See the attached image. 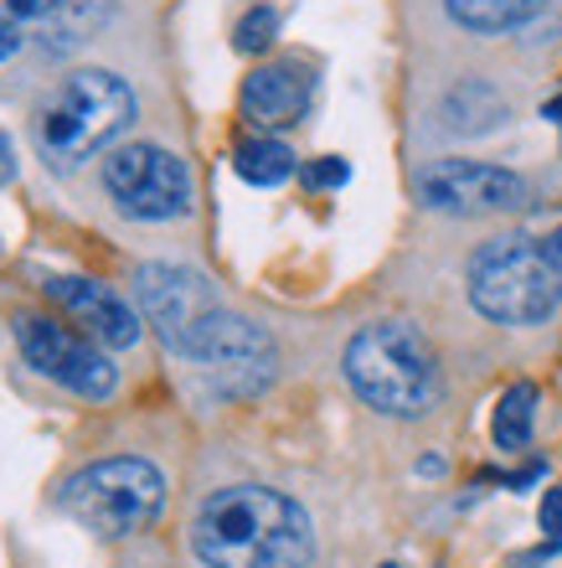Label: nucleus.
<instances>
[{
	"label": "nucleus",
	"instance_id": "f257e3e1",
	"mask_svg": "<svg viewBox=\"0 0 562 568\" xmlns=\"http://www.w3.org/2000/svg\"><path fill=\"white\" fill-rule=\"evenodd\" d=\"M192 548L207 568H310L315 523L274 486H223L196 507Z\"/></svg>",
	"mask_w": 562,
	"mask_h": 568
},
{
	"label": "nucleus",
	"instance_id": "f03ea898",
	"mask_svg": "<svg viewBox=\"0 0 562 568\" xmlns=\"http://www.w3.org/2000/svg\"><path fill=\"white\" fill-rule=\"evenodd\" d=\"M346 383L387 419H423L445 398V373L429 336L408 321H371L346 342Z\"/></svg>",
	"mask_w": 562,
	"mask_h": 568
},
{
	"label": "nucleus",
	"instance_id": "7ed1b4c3",
	"mask_svg": "<svg viewBox=\"0 0 562 568\" xmlns=\"http://www.w3.org/2000/svg\"><path fill=\"white\" fill-rule=\"evenodd\" d=\"M470 305L495 326H542L562 305V270L552 264L548 243L527 233H501L470 254Z\"/></svg>",
	"mask_w": 562,
	"mask_h": 568
},
{
	"label": "nucleus",
	"instance_id": "20e7f679",
	"mask_svg": "<svg viewBox=\"0 0 562 568\" xmlns=\"http://www.w3.org/2000/svg\"><path fill=\"white\" fill-rule=\"evenodd\" d=\"M134 124V93L109 68H78L37 104V150L52 165H78Z\"/></svg>",
	"mask_w": 562,
	"mask_h": 568
},
{
	"label": "nucleus",
	"instance_id": "39448f33",
	"mask_svg": "<svg viewBox=\"0 0 562 568\" xmlns=\"http://www.w3.org/2000/svg\"><path fill=\"white\" fill-rule=\"evenodd\" d=\"M165 501V476L140 455H119V460H99L89 470H78L62 486V507L83 527H93L99 538H134L161 517Z\"/></svg>",
	"mask_w": 562,
	"mask_h": 568
},
{
	"label": "nucleus",
	"instance_id": "423d86ee",
	"mask_svg": "<svg viewBox=\"0 0 562 568\" xmlns=\"http://www.w3.org/2000/svg\"><path fill=\"white\" fill-rule=\"evenodd\" d=\"M104 192L134 223H171L192 207V171L176 150L134 140L104 155Z\"/></svg>",
	"mask_w": 562,
	"mask_h": 568
},
{
	"label": "nucleus",
	"instance_id": "0eeeda50",
	"mask_svg": "<svg viewBox=\"0 0 562 568\" xmlns=\"http://www.w3.org/2000/svg\"><path fill=\"white\" fill-rule=\"evenodd\" d=\"M11 331H16V346H21V357L37 367L42 377L62 383L68 393L78 398H109L119 388V367L109 362V352L99 342H89L83 331H68L58 321H47V315H11Z\"/></svg>",
	"mask_w": 562,
	"mask_h": 568
},
{
	"label": "nucleus",
	"instance_id": "6e6552de",
	"mask_svg": "<svg viewBox=\"0 0 562 568\" xmlns=\"http://www.w3.org/2000/svg\"><path fill=\"white\" fill-rule=\"evenodd\" d=\"M418 196L433 212H454V217H495V212H517L532 202V186L486 161H433L418 176Z\"/></svg>",
	"mask_w": 562,
	"mask_h": 568
},
{
	"label": "nucleus",
	"instance_id": "1a4fd4ad",
	"mask_svg": "<svg viewBox=\"0 0 562 568\" xmlns=\"http://www.w3.org/2000/svg\"><path fill=\"white\" fill-rule=\"evenodd\" d=\"M134 300H140V315L155 326V336L171 352H181V342L212 311H223V300L207 284V274L186 270V264H140L134 270Z\"/></svg>",
	"mask_w": 562,
	"mask_h": 568
},
{
	"label": "nucleus",
	"instance_id": "9d476101",
	"mask_svg": "<svg viewBox=\"0 0 562 568\" xmlns=\"http://www.w3.org/2000/svg\"><path fill=\"white\" fill-rule=\"evenodd\" d=\"M176 357L223 373L227 383H237V388H258V383L274 377V342H268V331L243 321V315H233V311H212L207 321L181 342Z\"/></svg>",
	"mask_w": 562,
	"mask_h": 568
},
{
	"label": "nucleus",
	"instance_id": "9b49d317",
	"mask_svg": "<svg viewBox=\"0 0 562 568\" xmlns=\"http://www.w3.org/2000/svg\"><path fill=\"white\" fill-rule=\"evenodd\" d=\"M42 295L58 305L68 321H73L89 342H99L104 352H124V346L140 342V311H130V300L114 295L109 284L99 280H78V274H52L42 284Z\"/></svg>",
	"mask_w": 562,
	"mask_h": 568
},
{
	"label": "nucleus",
	"instance_id": "f8f14e48",
	"mask_svg": "<svg viewBox=\"0 0 562 568\" xmlns=\"http://www.w3.org/2000/svg\"><path fill=\"white\" fill-rule=\"evenodd\" d=\"M310 73L295 68V62H268V68H253L248 83H243V114H248L258 130H289V124L305 120L310 109Z\"/></svg>",
	"mask_w": 562,
	"mask_h": 568
},
{
	"label": "nucleus",
	"instance_id": "ddd939ff",
	"mask_svg": "<svg viewBox=\"0 0 562 568\" xmlns=\"http://www.w3.org/2000/svg\"><path fill=\"white\" fill-rule=\"evenodd\" d=\"M439 120H445L449 135H490V130H501L511 120V104L490 89L486 78H464V83L449 89Z\"/></svg>",
	"mask_w": 562,
	"mask_h": 568
},
{
	"label": "nucleus",
	"instance_id": "4468645a",
	"mask_svg": "<svg viewBox=\"0 0 562 568\" xmlns=\"http://www.w3.org/2000/svg\"><path fill=\"white\" fill-rule=\"evenodd\" d=\"M109 21V0H62L52 16L37 21V42L47 52H73V47L93 42Z\"/></svg>",
	"mask_w": 562,
	"mask_h": 568
},
{
	"label": "nucleus",
	"instance_id": "2eb2a0df",
	"mask_svg": "<svg viewBox=\"0 0 562 568\" xmlns=\"http://www.w3.org/2000/svg\"><path fill=\"white\" fill-rule=\"evenodd\" d=\"M552 0H445V11L454 27L464 31H480V37H490V31H511V27H527L532 16H542Z\"/></svg>",
	"mask_w": 562,
	"mask_h": 568
},
{
	"label": "nucleus",
	"instance_id": "dca6fc26",
	"mask_svg": "<svg viewBox=\"0 0 562 568\" xmlns=\"http://www.w3.org/2000/svg\"><path fill=\"white\" fill-rule=\"evenodd\" d=\"M532 424H537V388L532 383H511L495 398V419H490L495 449H527L532 445Z\"/></svg>",
	"mask_w": 562,
	"mask_h": 568
},
{
	"label": "nucleus",
	"instance_id": "f3484780",
	"mask_svg": "<svg viewBox=\"0 0 562 568\" xmlns=\"http://www.w3.org/2000/svg\"><path fill=\"white\" fill-rule=\"evenodd\" d=\"M233 165L248 186H279V181L295 176V150L284 145V140L258 135V140H243V145H237Z\"/></svg>",
	"mask_w": 562,
	"mask_h": 568
},
{
	"label": "nucleus",
	"instance_id": "a211bd4d",
	"mask_svg": "<svg viewBox=\"0 0 562 568\" xmlns=\"http://www.w3.org/2000/svg\"><path fill=\"white\" fill-rule=\"evenodd\" d=\"M274 37H279V11L274 6H253L233 31L237 52H264V47H274Z\"/></svg>",
	"mask_w": 562,
	"mask_h": 568
},
{
	"label": "nucleus",
	"instance_id": "6ab92c4d",
	"mask_svg": "<svg viewBox=\"0 0 562 568\" xmlns=\"http://www.w3.org/2000/svg\"><path fill=\"white\" fill-rule=\"evenodd\" d=\"M62 0H0V31H21L37 27L42 16H52Z\"/></svg>",
	"mask_w": 562,
	"mask_h": 568
},
{
	"label": "nucleus",
	"instance_id": "aec40b11",
	"mask_svg": "<svg viewBox=\"0 0 562 568\" xmlns=\"http://www.w3.org/2000/svg\"><path fill=\"white\" fill-rule=\"evenodd\" d=\"M299 181H305L310 192H330V186H346V181H351V165L340 161V155H320V161H305Z\"/></svg>",
	"mask_w": 562,
	"mask_h": 568
},
{
	"label": "nucleus",
	"instance_id": "412c9836",
	"mask_svg": "<svg viewBox=\"0 0 562 568\" xmlns=\"http://www.w3.org/2000/svg\"><path fill=\"white\" fill-rule=\"evenodd\" d=\"M537 523H542V532H548V538H562V486H552V491L542 496V511H537Z\"/></svg>",
	"mask_w": 562,
	"mask_h": 568
},
{
	"label": "nucleus",
	"instance_id": "4be33fe9",
	"mask_svg": "<svg viewBox=\"0 0 562 568\" xmlns=\"http://www.w3.org/2000/svg\"><path fill=\"white\" fill-rule=\"evenodd\" d=\"M16 47H21V31H0V62L11 58Z\"/></svg>",
	"mask_w": 562,
	"mask_h": 568
},
{
	"label": "nucleus",
	"instance_id": "5701e85b",
	"mask_svg": "<svg viewBox=\"0 0 562 568\" xmlns=\"http://www.w3.org/2000/svg\"><path fill=\"white\" fill-rule=\"evenodd\" d=\"M16 165H11V145H6V135H0V181H11Z\"/></svg>",
	"mask_w": 562,
	"mask_h": 568
},
{
	"label": "nucleus",
	"instance_id": "b1692460",
	"mask_svg": "<svg viewBox=\"0 0 562 568\" xmlns=\"http://www.w3.org/2000/svg\"><path fill=\"white\" fill-rule=\"evenodd\" d=\"M548 254H552V264H558V270H562V227H558V233H552V239H548Z\"/></svg>",
	"mask_w": 562,
	"mask_h": 568
},
{
	"label": "nucleus",
	"instance_id": "393cba45",
	"mask_svg": "<svg viewBox=\"0 0 562 568\" xmlns=\"http://www.w3.org/2000/svg\"><path fill=\"white\" fill-rule=\"evenodd\" d=\"M542 114H548V120H558V124H562V99H552V104L542 109Z\"/></svg>",
	"mask_w": 562,
	"mask_h": 568
},
{
	"label": "nucleus",
	"instance_id": "a878e982",
	"mask_svg": "<svg viewBox=\"0 0 562 568\" xmlns=\"http://www.w3.org/2000/svg\"><path fill=\"white\" fill-rule=\"evenodd\" d=\"M382 568H398V564H382Z\"/></svg>",
	"mask_w": 562,
	"mask_h": 568
}]
</instances>
